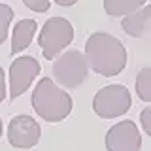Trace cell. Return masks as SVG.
I'll use <instances>...</instances> for the list:
<instances>
[{"instance_id":"1","label":"cell","mask_w":151,"mask_h":151,"mask_svg":"<svg viewBox=\"0 0 151 151\" xmlns=\"http://www.w3.org/2000/svg\"><path fill=\"white\" fill-rule=\"evenodd\" d=\"M85 57L93 72L113 78L127 66V49L115 36L108 32H93L85 40Z\"/></svg>"},{"instance_id":"2","label":"cell","mask_w":151,"mask_h":151,"mask_svg":"<svg viewBox=\"0 0 151 151\" xmlns=\"http://www.w3.org/2000/svg\"><path fill=\"white\" fill-rule=\"evenodd\" d=\"M72 96L51 78H42L32 91V108L47 123H59L72 113Z\"/></svg>"},{"instance_id":"3","label":"cell","mask_w":151,"mask_h":151,"mask_svg":"<svg viewBox=\"0 0 151 151\" xmlns=\"http://www.w3.org/2000/svg\"><path fill=\"white\" fill-rule=\"evenodd\" d=\"M74 40V27L64 17H51L42 27L38 45L45 60H55Z\"/></svg>"},{"instance_id":"4","label":"cell","mask_w":151,"mask_h":151,"mask_svg":"<svg viewBox=\"0 0 151 151\" xmlns=\"http://www.w3.org/2000/svg\"><path fill=\"white\" fill-rule=\"evenodd\" d=\"M89 76V60L81 51L68 49L53 63V78L66 89L79 87Z\"/></svg>"},{"instance_id":"5","label":"cell","mask_w":151,"mask_h":151,"mask_svg":"<svg viewBox=\"0 0 151 151\" xmlns=\"http://www.w3.org/2000/svg\"><path fill=\"white\" fill-rule=\"evenodd\" d=\"M132 106L130 91L125 85H106L93 98V111L102 119H115L125 115Z\"/></svg>"},{"instance_id":"6","label":"cell","mask_w":151,"mask_h":151,"mask_svg":"<svg viewBox=\"0 0 151 151\" xmlns=\"http://www.w3.org/2000/svg\"><path fill=\"white\" fill-rule=\"evenodd\" d=\"M42 127L30 115H15L8 125V142L15 149H30L40 142Z\"/></svg>"},{"instance_id":"7","label":"cell","mask_w":151,"mask_h":151,"mask_svg":"<svg viewBox=\"0 0 151 151\" xmlns=\"http://www.w3.org/2000/svg\"><path fill=\"white\" fill-rule=\"evenodd\" d=\"M104 144L108 151H140L142 136L134 121H119L106 132Z\"/></svg>"},{"instance_id":"8","label":"cell","mask_w":151,"mask_h":151,"mask_svg":"<svg viewBox=\"0 0 151 151\" xmlns=\"http://www.w3.org/2000/svg\"><path fill=\"white\" fill-rule=\"evenodd\" d=\"M40 63L34 57H19L9 66V96L17 98L30 87L40 74Z\"/></svg>"},{"instance_id":"9","label":"cell","mask_w":151,"mask_h":151,"mask_svg":"<svg viewBox=\"0 0 151 151\" xmlns=\"http://www.w3.org/2000/svg\"><path fill=\"white\" fill-rule=\"evenodd\" d=\"M36 30H38V23L34 19H21V21H17L12 32V51L9 53L15 57L17 53L25 51L32 44Z\"/></svg>"},{"instance_id":"10","label":"cell","mask_w":151,"mask_h":151,"mask_svg":"<svg viewBox=\"0 0 151 151\" xmlns=\"http://www.w3.org/2000/svg\"><path fill=\"white\" fill-rule=\"evenodd\" d=\"M149 23H151V6H144L142 9H138V12L123 17L121 25H123V30H125L129 36L140 38V36L145 34Z\"/></svg>"},{"instance_id":"11","label":"cell","mask_w":151,"mask_h":151,"mask_svg":"<svg viewBox=\"0 0 151 151\" xmlns=\"http://www.w3.org/2000/svg\"><path fill=\"white\" fill-rule=\"evenodd\" d=\"M145 6V0H104V9L111 17H127Z\"/></svg>"},{"instance_id":"12","label":"cell","mask_w":151,"mask_h":151,"mask_svg":"<svg viewBox=\"0 0 151 151\" xmlns=\"http://www.w3.org/2000/svg\"><path fill=\"white\" fill-rule=\"evenodd\" d=\"M136 94L140 100L151 104V68H142L136 76Z\"/></svg>"},{"instance_id":"13","label":"cell","mask_w":151,"mask_h":151,"mask_svg":"<svg viewBox=\"0 0 151 151\" xmlns=\"http://www.w3.org/2000/svg\"><path fill=\"white\" fill-rule=\"evenodd\" d=\"M13 19V9L8 4H0V44H4L8 38V28Z\"/></svg>"},{"instance_id":"14","label":"cell","mask_w":151,"mask_h":151,"mask_svg":"<svg viewBox=\"0 0 151 151\" xmlns=\"http://www.w3.org/2000/svg\"><path fill=\"white\" fill-rule=\"evenodd\" d=\"M23 4H25L28 9L36 12V13H45L51 6L49 0H23Z\"/></svg>"},{"instance_id":"15","label":"cell","mask_w":151,"mask_h":151,"mask_svg":"<svg viewBox=\"0 0 151 151\" xmlns=\"http://www.w3.org/2000/svg\"><path fill=\"white\" fill-rule=\"evenodd\" d=\"M140 123H142V129L145 130V134L151 136V106L144 108L140 113Z\"/></svg>"},{"instance_id":"16","label":"cell","mask_w":151,"mask_h":151,"mask_svg":"<svg viewBox=\"0 0 151 151\" xmlns=\"http://www.w3.org/2000/svg\"><path fill=\"white\" fill-rule=\"evenodd\" d=\"M4 98H6V76L0 68V102H4Z\"/></svg>"},{"instance_id":"17","label":"cell","mask_w":151,"mask_h":151,"mask_svg":"<svg viewBox=\"0 0 151 151\" xmlns=\"http://www.w3.org/2000/svg\"><path fill=\"white\" fill-rule=\"evenodd\" d=\"M55 4H59V6H64V8H68V6H74L78 0H53Z\"/></svg>"},{"instance_id":"18","label":"cell","mask_w":151,"mask_h":151,"mask_svg":"<svg viewBox=\"0 0 151 151\" xmlns=\"http://www.w3.org/2000/svg\"><path fill=\"white\" fill-rule=\"evenodd\" d=\"M2 130H4V125H2V119H0V138H2Z\"/></svg>"}]
</instances>
